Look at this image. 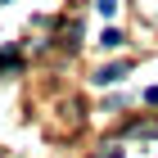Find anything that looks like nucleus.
<instances>
[{
  "label": "nucleus",
  "mask_w": 158,
  "mask_h": 158,
  "mask_svg": "<svg viewBox=\"0 0 158 158\" xmlns=\"http://www.w3.org/2000/svg\"><path fill=\"white\" fill-rule=\"evenodd\" d=\"M122 77H127V63H109V68L95 77V86H113V81H122Z\"/></svg>",
  "instance_id": "f257e3e1"
},
{
  "label": "nucleus",
  "mask_w": 158,
  "mask_h": 158,
  "mask_svg": "<svg viewBox=\"0 0 158 158\" xmlns=\"http://www.w3.org/2000/svg\"><path fill=\"white\" fill-rule=\"evenodd\" d=\"M5 68H18V50H0V73Z\"/></svg>",
  "instance_id": "f03ea898"
},
{
  "label": "nucleus",
  "mask_w": 158,
  "mask_h": 158,
  "mask_svg": "<svg viewBox=\"0 0 158 158\" xmlns=\"http://www.w3.org/2000/svg\"><path fill=\"white\" fill-rule=\"evenodd\" d=\"M99 45H104V50H118V45H122V32H113V27H109V32H104V41H99Z\"/></svg>",
  "instance_id": "7ed1b4c3"
},
{
  "label": "nucleus",
  "mask_w": 158,
  "mask_h": 158,
  "mask_svg": "<svg viewBox=\"0 0 158 158\" xmlns=\"http://www.w3.org/2000/svg\"><path fill=\"white\" fill-rule=\"evenodd\" d=\"M99 5V14H118V0H95Z\"/></svg>",
  "instance_id": "20e7f679"
},
{
  "label": "nucleus",
  "mask_w": 158,
  "mask_h": 158,
  "mask_svg": "<svg viewBox=\"0 0 158 158\" xmlns=\"http://www.w3.org/2000/svg\"><path fill=\"white\" fill-rule=\"evenodd\" d=\"M95 158H122V149L118 145H104V154H95Z\"/></svg>",
  "instance_id": "39448f33"
}]
</instances>
